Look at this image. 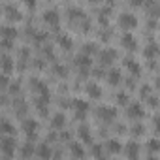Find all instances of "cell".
Wrapping results in <instances>:
<instances>
[{"mask_svg": "<svg viewBox=\"0 0 160 160\" xmlns=\"http://www.w3.org/2000/svg\"><path fill=\"white\" fill-rule=\"evenodd\" d=\"M15 138L13 136H4L2 139H0V152H2V156L6 158H13L15 156Z\"/></svg>", "mask_w": 160, "mask_h": 160, "instance_id": "obj_1", "label": "cell"}, {"mask_svg": "<svg viewBox=\"0 0 160 160\" xmlns=\"http://www.w3.org/2000/svg\"><path fill=\"white\" fill-rule=\"evenodd\" d=\"M119 27H121L122 30L130 32V30H134V28L138 27V17H136L134 13H121V15H119Z\"/></svg>", "mask_w": 160, "mask_h": 160, "instance_id": "obj_2", "label": "cell"}, {"mask_svg": "<svg viewBox=\"0 0 160 160\" xmlns=\"http://www.w3.org/2000/svg\"><path fill=\"white\" fill-rule=\"evenodd\" d=\"M21 128H23V132L27 134L28 139H34V138H36V132H38V128H40V124H38L36 119H23Z\"/></svg>", "mask_w": 160, "mask_h": 160, "instance_id": "obj_3", "label": "cell"}, {"mask_svg": "<svg viewBox=\"0 0 160 160\" xmlns=\"http://www.w3.org/2000/svg\"><path fill=\"white\" fill-rule=\"evenodd\" d=\"M143 115H145V109H143V106H141L139 102L128 104V108H126V117H128V119H132V121H139Z\"/></svg>", "mask_w": 160, "mask_h": 160, "instance_id": "obj_4", "label": "cell"}, {"mask_svg": "<svg viewBox=\"0 0 160 160\" xmlns=\"http://www.w3.org/2000/svg\"><path fill=\"white\" fill-rule=\"evenodd\" d=\"M96 115H98V119H100V121L111 122V121L117 117V109H115V108H111V106H100V108L96 109Z\"/></svg>", "mask_w": 160, "mask_h": 160, "instance_id": "obj_5", "label": "cell"}, {"mask_svg": "<svg viewBox=\"0 0 160 160\" xmlns=\"http://www.w3.org/2000/svg\"><path fill=\"white\" fill-rule=\"evenodd\" d=\"M72 108H73L77 119H83V117L87 115V111H89V104H87L85 100H81V98H75V100L72 102Z\"/></svg>", "mask_w": 160, "mask_h": 160, "instance_id": "obj_6", "label": "cell"}, {"mask_svg": "<svg viewBox=\"0 0 160 160\" xmlns=\"http://www.w3.org/2000/svg\"><path fill=\"white\" fill-rule=\"evenodd\" d=\"M4 17L10 21V23H19L21 19H23V15H21V12L17 10V8H13V6H4Z\"/></svg>", "mask_w": 160, "mask_h": 160, "instance_id": "obj_7", "label": "cell"}, {"mask_svg": "<svg viewBox=\"0 0 160 160\" xmlns=\"http://www.w3.org/2000/svg\"><path fill=\"white\" fill-rule=\"evenodd\" d=\"M43 23L45 25H49V27H57L58 23H60V15H58V12L57 10H47L45 13H43Z\"/></svg>", "mask_w": 160, "mask_h": 160, "instance_id": "obj_8", "label": "cell"}, {"mask_svg": "<svg viewBox=\"0 0 160 160\" xmlns=\"http://www.w3.org/2000/svg\"><path fill=\"white\" fill-rule=\"evenodd\" d=\"M106 81H108L111 87H117V85H121V81H122L121 70H109V72L106 73Z\"/></svg>", "mask_w": 160, "mask_h": 160, "instance_id": "obj_9", "label": "cell"}, {"mask_svg": "<svg viewBox=\"0 0 160 160\" xmlns=\"http://www.w3.org/2000/svg\"><path fill=\"white\" fill-rule=\"evenodd\" d=\"M121 45H122L126 51H136V47H138V42H136V38H134L130 32H126V34L121 38Z\"/></svg>", "mask_w": 160, "mask_h": 160, "instance_id": "obj_10", "label": "cell"}, {"mask_svg": "<svg viewBox=\"0 0 160 160\" xmlns=\"http://www.w3.org/2000/svg\"><path fill=\"white\" fill-rule=\"evenodd\" d=\"M85 92H87V96H89L91 100H98V98H102V89H100L98 83H89V85L85 87Z\"/></svg>", "mask_w": 160, "mask_h": 160, "instance_id": "obj_11", "label": "cell"}, {"mask_svg": "<svg viewBox=\"0 0 160 160\" xmlns=\"http://www.w3.org/2000/svg\"><path fill=\"white\" fill-rule=\"evenodd\" d=\"M115 58H117V51H115V49H106V51L100 53V62H102L104 66H109Z\"/></svg>", "mask_w": 160, "mask_h": 160, "instance_id": "obj_12", "label": "cell"}, {"mask_svg": "<svg viewBox=\"0 0 160 160\" xmlns=\"http://www.w3.org/2000/svg\"><path fill=\"white\" fill-rule=\"evenodd\" d=\"M13 70H15V60H13L10 55H4V57H2V73L10 75Z\"/></svg>", "mask_w": 160, "mask_h": 160, "instance_id": "obj_13", "label": "cell"}, {"mask_svg": "<svg viewBox=\"0 0 160 160\" xmlns=\"http://www.w3.org/2000/svg\"><path fill=\"white\" fill-rule=\"evenodd\" d=\"M75 66L79 68V70H87L89 66H91V55H87V53H81L79 57H75Z\"/></svg>", "mask_w": 160, "mask_h": 160, "instance_id": "obj_14", "label": "cell"}, {"mask_svg": "<svg viewBox=\"0 0 160 160\" xmlns=\"http://www.w3.org/2000/svg\"><path fill=\"white\" fill-rule=\"evenodd\" d=\"M124 66H126V70H128L132 75H139V73H141V66H139V62L134 60V58H126V60H124Z\"/></svg>", "mask_w": 160, "mask_h": 160, "instance_id": "obj_15", "label": "cell"}, {"mask_svg": "<svg viewBox=\"0 0 160 160\" xmlns=\"http://www.w3.org/2000/svg\"><path fill=\"white\" fill-rule=\"evenodd\" d=\"M104 149H106L109 154H119V152H121V149H122V145H121V141H119V139H109V141L104 145Z\"/></svg>", "mask_w": 160, "mask_h": 160, "instance_id": "obj_16", "label": "cell"}, {"mask_svg": "<svg viewBox=\"0 0 160 160\" xmlns=\"http://www.w3.org/2000/svg\"><path fill=\"white\" fill-rule=\"evenodd\" d=\"M124 152H126L128 158H136V156H139V143H138V141H130V143H126Z\"/></svg>", "mask_w": 160, "mask_h": 160, "instance_id": "obj_17", "label": "cell"}, {"mask_svg": "<svg viewBox=\"0 0 160 160\" xmlns=\"http://www.w3.org/2000/svg\"><path fill=\"white\" fill-rule=\"evenodd\" d=\"M57 43L64 49V51H70L72 47H73V42H72V38L68 36V34H58V38H57Z\"/></svg>", "mask_w": 160, "mask_h": 160, "instance_id": "obj_18", "label": "cell"}, {"mask_svg": "<svg viewBox=\"0 0 160 160\" xmlns=\"http://www.w3.org/2000/svg\"><path fill=\"white\" fill-rule=\"evenodd\" d=\"M64 124H66V117L62 113H55L53 119H51V128L53 130H60V128H64Z\"/></svg>", "mask_w": 160, "mask_h": 160, "instance_id": "obj_19", "label": "cell"}, {"mask_svg": "<svg viewBox=\"0 0 160 160\" xmlns=\"http://www.w3.org/2000/svg\"><path fill=\"white\" fill-rule=\"evenodd\" d=\"M36 156H38V158H51V156H53V152H51V147H49L47 143H42V145H38V149H36Z\"/></svg>", "mask_w": 160, "mask_h": 160, "instance_id": "obj_20", "label": "cell"}, {"mask_svg": "<svg viewBox=\"0 0 160 160\" xmlns=\"http://www.w3.org/2000/svg\"><path fill=\"white\" fill-rule=\"evenodd\" d=\"M158 53H160V49H158V45H156V43H147V45H145V49H143L145 58H154Z\"/></svg>", "mask_w": 160, "mask_h": 160, "instance_id": "obj_21", "label": "cell"}, {"mask_svg": "<svg viewBox=\"0 0 160 160\" xmlns=\"http://www.w3.org/2000/svg\"><path fill=\"white\" fill-rule=\"evenodd\" d=\"M77 134H79V138H81L85 143H91L92 141V136H91V130H89V126H85V124H81L79 126V130H77Z\"/></svg>", "mask_w": 160, "mask_h": 160, "instance_id": "obj_22", "label": "cell"}, {"mask_svg": "<svg viewBox=\"0 0 160 160\" xmlns=\"http://www.w3.org/2000/svg\"><path fill=\"white\" fill-rule=\"evenodd\" d=\"M70 154L72 156H77V158H83L85 156V151H83V147L79 145V143H72L70 145Z\"/></svg>", "mask_w": 160, "mask_h": 160, "instance_id": "obj_23", "label": "cell"}, {"mask_svg": "<svg viewBox=\"0 0 160 160\" xmlns=\"http://www.w3.org/2000/svg\"><path fill=\"white\" fill-rule=\"evenodd\" d=\"M15 36H17V30H15L13 27H10V25H4V27H2V38L15 40Z\"/></svg>", "mask_w": 160, "mask_h": 160, "instance_id": "obj_24", "label": "cell"}, {"mask_svg": "<svg viewBox=\"0 0 160 160\" xmlns=\"http://www.w3.org/2000/svg\"><path fill=\"white\" fill-rule=\"evenodd\" d=\"M32 154H36L32 143H25V145H21V158H28V156H32Z\"/></svg>", "mask_w": 160, "mask_h": 160, "instance_id": "obj_25", "label": "cell"}, {"mask_svg": "<svg viewBox=\"0 0 160 160\" xmlns=\"http://www.w3.org/2000/svg\"><path fill=\"white\" fill-rule=\"evenodd\" d=\"M147 151H149V154H152V156H154V154L160 151V141H158V139H154V138H152V139H149V141H147Z\"/></svg>", "mask_w": 160, "mask_h": 160, "instance_id": "obj_26", "label": "cell"}, {"mask_svg": "<svg viewBox=\"0 0 160 160\" xmlns=\"http://www.w3.org/2000/svg\"><path fill=\"white\" fill-rule=\"evenodd\" d=\"M0 130H2V134H8V136H13L15 134V126L8 121H2L0 122Z\"/></svg>", "mask_w": 160, "mask_h": 160, "instance_id": "obj_27", "label": "cell"}, {"mask_svg": "<svg viewBox=\"0 0 160 160\" xmlns=\"http://www.w3.org/2000/svg\"><path fill=\"white\" fill-rule=\"evenodd\" d=\"M83 53H87V55L98 53V45H96V43H85V45H83Z\"/></svg>", "mask_w": 160, "mask_h": 160, "instance_id": "obj_28", "label": "cell"}, {"mask_svg": "<svg viewBox=\"0 0 160 160\" xmlns=\"http://www.w3.org/2000/svg\"><path fill=\"white\" fill-rule=\"evenodd\" d=\"M55 75H62V77H66L68 75V72H66V68L62 66V64H55Z\"/></svg>", "mask_w": 160, "mask_h": 160, "instance_id": "obj_29", "label": "cell"}, {"mask_svg": "<svg viewBox=\"0 0 160 160\" xmlns=\"http://www.w3.org/2000/svg\"><path fill=\"white\" fill-rule=\"evenodd\" d=\"M132 134H134V136H141V134H145V126H143V124H134Z\"/></svg>", "mask_w": 160, "mask_h": 160, "instance_id": "obj_30", "label": "cell"}, {"mask_svg": "<svg viewBox=\"0 0 160 160\" xmlns=\"http://www.w3.org/2000/svg\"><path fill=\"white\" fill-rule=\"evenodd\" d=\"M21 2H23L28 10H34V8H36V0H21Z\"/></svg>", "mask_w": 160, "mask_h": 160, "instance_id": "obj_31", "label": "cell"}, {"mask_svg": "<svg viewBox=\"0 0 160 160\" xmlns=\"http://www.w3.org/2000/svg\"><path fill=\"white\" fill-rule=\"evenodd\" d=\"M141 96H143V98H149V96H151V85H145V87L141 89Z\"/></svg>", "mask_w": 160, "mask_h": 160, "instance_id": "obj_32", "label": "cell"}, {"mask_svg": "<svg viewBox=\"0 0 160 160\" xmlns=\"http://www.w3.org/2000/svg\"><path fill=\"white\" fill-rule=\"evenodd\" d=\"M17 91H19V81H13V83L10 85V92L13 94V92H17Z\"/></svg>", "mask_w": 160, "mask_h": 160, "instance_id": "obj_33", "label": "cell"}, {"mask_svg": "<svg viewBox=\"0 0 160 160\" xmlns=\"http://www.w3.org/2000/svg\"><path fill=\"white\" fill-rule=\"evenodd\" d=\"M151 15H152V17H160V6H158V4L151 10Z\"/></svg>", "mask_w": 160, "mask_h": 160, "instance_id": "obj_34", "label": "cell"}, {"mask_svg": "<svg viewBox=\"0 0 160 160\" xmlns=\"http://www.w3.org/2000/svg\"><path fill=\"white\" fill-rule=\"evenodd\" d=\"M126 98H128V96H126L124 92H121V94H117V100H119V104H126Z\"/></svg>", "mask_w": 160, "mask_h": 160, "instance_id": "obj_35", "label": "cell"}, {"mask_svg": "<svg viewBox=\"0 0 160 160\" xmlns=\"http://www.w3.org/2000/svg\"><path fill=\"white\" fill-rule=\"evenodd\" d=\"M92 154H94V156H102V147H100V145H94Z\"/></svg>", "mask_w": 160, "mask_h": 160, "instance_id": "obj_36", "label": "cell"}, {"mask_svg": "<svg viewBox=\"0 0 160 160\" xmlns=\"http://www.w3.org/2000/svg\"><path fill=\"white\" fill-rule=\"evenodd\" d=\"M128 4H130L132 8H136V6H141V4H143V0H128Z\"/></svg>", "mask_w": 160, "mask_h": 160, "instance_id": "obj_37", "label": "cell"}, {"mask_svg": "<svg viewBox=\"0 0 160 160\" xmlns=\"http://www.w3.org/2000/svg\"><path fill=\"white\" fill-rule=\"evenodd\" d=\"M156 87H158V89H160V77H158V79H156Z\"/></svg>", "mask_w": 160, "mask_h": 160, "instance_id": "obj_38", "label": "cell"}]
</instances>
